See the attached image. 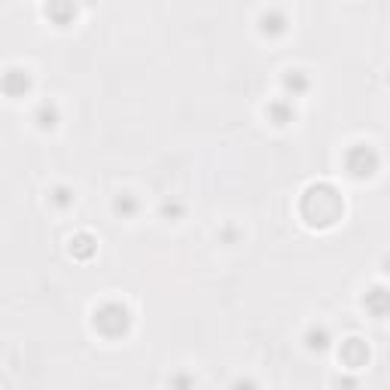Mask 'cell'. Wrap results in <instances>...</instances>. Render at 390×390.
<instances>
[{"label":"cell","instance_id":"cell-1","mask_svg":"<svg viewBox=\"0 0 390 390\" xmlns=\"http://www.w3.org/2000/svg\"><path fill=\"white\" fill-rule=\"evenodd\" d=\"M299 213L311 229H329L341 220L345 201H341V195L332 183H311V187L302 192Z\"/></svg>","mask_w":390,"mask_h":390},{"label":"cell","instance_id":"cell-2","mask_svg":"<svg viewBox=\"0 0 390 390\" xmlns=\"http://www.w3.org/2000/svg\"><path fill=\"white\" fill-rule=\"evenodd\" d=\"M92 327H95L104 339H122L132 329V311L122 302H104L92 314Z\"/></svg>","mask_w":390,"mask_h":390},{"label":"cell","instance_id":"cell-3","mask_svg":"<svg viewBox=\"0 0 390 390\" xmlns=\"http://www.w3.org/2000/svg\"><path fill=\"white\" fill-rule=\"evenodd\" d=\"M345 168L354 180H369L382 168V156H378L372 144H354V146H348V153H345Z\"/></svg>","mask_w":390,"mask_h":390},{"label":"cell","instance_id":"cell-4","mask_svg":"<svg viewBox=\"0 0 390 390\" xmlns=\"http://www.w3.org/2000/svg\"><path fill=\"white\" fill-rule=\"evenodd\" d=\"M34 89V77L27 68H18V64H13V68H6L4 73H0V92H4L6 98L13 101H22L31 95Z\"/></svg>","mask_w":390,"mask_h":390},{"label":"cell","instance_id":"cell-5","mask_svg":"<svg viewBox=\"0 0 390 390\" xmlns=\"http://www.w3.org/2000/svg\"><path fill=\"white\" fill-rule=\"evenodd\" d=\"M339 360L345 363V369L348 372H354V369H360V366H366L369 363V345L363 339H345L341 341V348H339Z\"/></svg>","mask_w":390,"mask_h":390},{"label":"cell","instance_id":"cell-6","mask_svg":"<svg viewBox=\"0 0 390 390\" xmlns=\"http://www.w3.org/2000/svg\"><path fill=\"white\" fill-rule=\"evenodd\" d=\"M265 116H268V122H272V125L287 128L290 122H296V107H293L290 98H275V101H268Z\"/></svg>","mask_w":390,"mask_h":390},{"label":"cell","instance_id":"cell-7","mask_svg":"<svg viewBox=\"0 0 390 390\" xmlns=\"http://www.w3.org/2000/svg\"><path fill=\"white\" fill-rule=\"evenodd\" d=\"M58 122H61V110H58V104L55 101H40L37 104V110H34V125L40 128V132H52V128H58Z\"/></svg>","mask_w":390,"mask_h":390},{"label":"cell","instance_id":"cell-8","mask_svg":"<svg viewBox=\"0 0 390 390\" xmlns=\"http://www.w3.org/2000/svg\"><path fill=\"white\" fill-rule=\"evenodd\" d=\"M305 348H308L311 354H327L332 348V332H329L327 323H314V327H308V332H305Z\"/></svg>","mask_w":390,"mask_h":390},{"label":"cell","instance_id":"cell-9","mask_svg":"<svg viewBox=\"0 0 390 390\" xmlns=\"http://www.w3.org/2000/svg\"><path fill=\"white\" fill-rule=\"evenodd\" d=\"M287 25H290V18H287V13L277 9V6L265 9V13L259 15V31H263L265 37H281L287 31Z\"/></svg>","mask_w":390,"mask_h":390},{"label":"cell","instance_id":"cell-10","mask_svg":"<svg viewBox=\"0 0 390 390\" xmlns=\"http://www.w3.org/2000/svg\"><path fill=\"white\" fill-rule=\"evenodd\" d=\"M308 89H311V80L305 70H287L284 73V92H287L284 98H290V101L302 98V95H308Z\"/></svg>","mask_w":390,"mask_h":390},{"label":"cell","instance_id":"cell-11","mask_svg":"<svg viewBox=\"0 0 390 390\" xmlns=\"http://www.w3.org/2000/svg\"><path fill=\"white\" fill-rule=\"evenodd\" d=\"M113 213L119 220H132L141 213V201H137V195L134 192H119L116 199H113Z\"/></svg>","mask_w":390,"mask_h":390},{"label":"cell","instance_id":"cell-12","mask_svg":"<svg viewBox=\"0 0 390 390\" xmlns=\"http://www.w3.org/2000/svg\"><path fill=\"white\" fill-rule=\"evenodd\" d=\"M363 305H366V311L372 314V317H384V314H387V290H384L382 284L372 287V290L366 293Z\"/></svg>","mask_w":390,"mask_h":390},{"label":"cell","instance_id":"cell-13","mask_svg":"<svg viewBox=\"0 0 390 390\" xmlns=\"http://www.w3.org/2000/svg\"><path fill=\"white\" fill-rule=\"evenodd\" d=\"M77 13H80V9L73 6V4H49V6H46V15H49L58 27L73 25V18H77Z\"/></svg>","mask_w":390,"mask_h":390},{"label":"cell","instance_id":"cell-14","mask_svg":"<svg viewBox=\"0 0 390 390\" xmlns=\"http://www.w3.org/2000/svg\"><path fill=\"white\" fill-rule=\"evenodd\" d=\"M73 201H77V192H73L70 187H55L49 192V204H52V208H58V210L73 208Z\"/></svg>","mask_w":390,"mask_h":390},{"label":"cell","instance_id":"cell-15","mask_svg":"<svg viewBox=\"0 0 390 390\" xmlns=\"http://www.w3.org/2000/svg\"><path fill=\"white\" fill-rule=\"evenodd\" d=\"M162 220H183V213H187V204H183V199H177V195H171V199L162 201Z\"/></svg>","mask_w":390,"mask_h":390},{"label":"cell","instance_id":"cell-16","mask_svg":"<svg viewBox=\"0 0 390 390\" xmlns=\"http://www.w3.org/2000/svg\"><path fill=\"white\" fill-rule=\"evenodd\" d=\"M70 253L89 259L92 253H95V238H92V235H73L70 238Z\"/></svg>","mask_w":390,"mask_h":390},{"label":"cell","instance_id":"cell-17","mask_svg":"<svg viewBox=\"0 0 390 390\" xmlns=\"http://www.w3.org/2000/svg\"><path fill=\"white\" fill-rule=\"evenodd\" d=\"M168 387L171 390H195V375L187 372V369H177V372L168 378Z\"/></svg>","mask_w":390,"mask_h":390},{"label":"cell","instance_id":"cell-18","mask_svg":"<svg viewBox=\"0 0 390 390\" xmlns=\"http://www.w3.org/2000/svg\"><path fill=\"white\" fill-rule=\"evenodd\" d=\"M336 387H339V390H357L360 382H357L354 375H348V372H345V375H339V378H336Z\"/></svg>","mask_w":390,"mask_h":390},{"label":"cell","instance_id":"cell-19","mask_svg":"<svg viewBox=\"0 0 390 390\" xmlns=\"http://www.w3.org/2000/svg\"><path fill=\"white\" fill-rule=\"evenodd\" d=\"M232 390H259V387H256L253 378H235V382H232Z\"/></svg>","mask_w":390,"mask_h":390},{"label":"cell","instance_id":"cell-20","mask_svg":"<svg viewBox=\"0 0 390 390\" xmlns=\"http://www.w3.org/2000/svg\"><path fill=\"white\" fill-rule=\"evenodd\" d=\"M220 238H222V241H229V244H232V241H235V238H238V229H232V226H226V229H222V232H220Z\"/></svg>","mask_w":390,"mask_h":390}]
</instances>
